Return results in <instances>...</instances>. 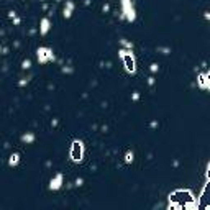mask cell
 <instances>
[{
	"label": "cell",
	"instance_id": "1",
	"mask_svg": "<svg viewBox=\"0 0 210 210\" xmlns=\"http://www.w3.org/2000/svg\"><path fill=\"white\" fill-rule=\"evenodd\" d=\"M71 156H72V159H81V156H82V146H81L79 143H74V145H72Z\"/></svg>",
	"mask_w": 210,
	"mask_h": 210
},
{
	"label": "cell",
	"instance_id": "2",
	"mask_svg": "<svg viewBox=\"0 0 210 210\" xmlns=\"http://www.w3.org/2000/svg\"><path fill=\"white\" fill-rule=\"evenodd\" d=\"M123 61H125V68H127L128 72H133V71H135V61H133V58H131L130 54H125V56H123Z\"/></svg>",
	"mask_w": 210,
	"mask_h": 210
}]
</instances>
